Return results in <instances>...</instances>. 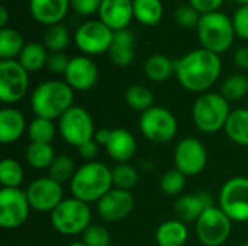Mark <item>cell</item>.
Here are the masks:
<instances>
[{
    "mask_svg": "<svg viewBox=\"0 0 248 246\" xmlns=\"http://www.w3.org/2000/svg\"><path fill=\"white\" fill-rule=\"evenodd\" d=\"M237 3H240L241 6H248V0H235Z\"/></svg>",
    "mask_w": 248,
    "mask_h": 246,
    "instance_id": "obj_50",
    "label": "cell"
},
{
    "mask_svg": "<svg viewBox=\"0 0 248 246\" xmlns=\"http://www.w3.org/2000/svg\"><path fill=\"white\" fill-rule=\"evenodd\" d=\"M186 175L177 168H171L164 173L160 180V188L167 196H179L186 187Z\"/></svg>",
    "mask_w": 248,
    "mask_h": 246,
    "instance_id": "obj_38",
    "label": "cell"
},
{
    "mask_svg": "<svg viewBox=\"0 0 248 246\" xmlns=\"http://www.w3.org/2000/svg\"><path fill=\"white\" fill-rule=\"evenodd\" d=\"M97 19L113 32L128 29L134 20L132 0H102Z\"/></svg>",
    "mask_w": 248,
    "mask_h": 246,
    "instance_id": "obj_18",
    "label": "cell"
},
{
    "mask_svg": "<svg viewBox=\"0 0 248 246\" xmlns=\"http://www.w3.org/2000/svg\"><path fill=\"white\" fill-rule=\"evenodd\" d=\"M67 246H87V245H84L83 242H71V244H68Z\"/></svg>",
    "mask_w": 248,
    "mask_h": 246,
    "instance_id": "obj_49",
    "label": "cell"
},
{
    "mask_svg": "<svg viewBox=\"0 0 248 246\" xmlns=\"http://www.w3.org/2000/svg\"><path fill=\"white\" fill-rule=\"evenodd\" d=\"M138 125L142 136L153 144H169L176 138L179 130L176 116L161 106H153L141 113Z\"/></svg>",
    "mask_w": 248,
    "mask_h": 246,
    "instance_id": "obj_7",
    "label": "cell"
},
{
    "mask_svg": "<svg viewBox=\"0 0 248 246\" xmlns=\"http://www.w3.org/2000/svg\"><path fill=\"white\" fill-rule=\"evenodd\" d=\"M225 0H189V4L195 7L201 14L218 12Z\"/></svg>",
    "mask_w": 248,
    "mask_h": 246,
    "instance_id": "obj_44",
    "label": "cell"
},
{
    "mask_svg": "<svg viewBox=\"0 0 248 246\" xmlns=\"http://www.w3.org/2000/svg\"><path fill=\"white\" fill-rule=\"evenodd\" d=\"M81 242L87 246H112V238L105 226L92 223L81 235Z\"/></svg>",
    "mask_w": 248,
    "mask_h": 246,
    "instance_id": "obj_39",
    "label": "cell"
},
{
    "mask_svg": "<svg viewBox=\"0 0 248 246\" xmlns=\"http://www.w3.org/2000/svg\"><path fill=\"white\" fill-rule=\"evenodd\" d=\"M112 181L115 188L131 191L134 187H137L140 181V174L129 164H118L112 170Z\"/></svg>",
    "mask_w": 248,
    "mask_h": 246,
    "instance_id": "obj_36",
    "label": "cell"
},
{
    "mask_svg": "<svg viewBox=\"0 0 248 246\" xmlns=\"http://www.w3.org/2000/svg\"><path fill=\"white\" fill-rule=\"evenodd\" d=\"M41 246H54V245H41Z\"/></svg>",
    "mask_w": 248,
    "mask_h": 246,
    "instance_id": "obj_52",
    "label": "cell"
},
{
    "mask_svg": "<svg viewBox=\"0 0 248 246\" xmlns=\"http://www.w3.org/2000/svg\"><path fill=\"white\" fill-rule=\"evenodd\" d=\"M232 25L235 35L241 39L248 41V6H240L234 16H232Z\"/></svg>",
    "mask_w": 248,
    "mask_h": 246,
    "instance_id": "obj_41",
    "label": "cell"
},
{
    "mask_svg": "<svg viewBox=\"0 0 248 246\" xmlns=\"http://www.w3.org/2000/svg\"><path fill=\"white\" fill-rule=\"evenodd\" d=\"M224 130L234 144L248 146V109L232 110Z\"/></svg>",
    "mask_w": 248,
    "mask_h": 246,
    "instance_id": "obj_27",
    "label": "cell"
},
{
    "mask_svg": "<svg viewBox=\"0 0 248 246\" xmlns=\"http://www.w3.org/2000/svg\"><path fill=\"white\" fill-rule=\"evenodd\" d=\"M26 191L22 188H6L0 191V226L3 229H17L23 226L31 213Z\"/></svg>",
    "mask_w": 248,
    "mask_h": 246,
    "instance_id": "obj_13",
    "label": "cell"
},
{
    "mask_svg": "<svg viewBox=\"0 0 248 246\" xmlns=\"http://www.w3.org/2000/svg\"><path fill=\"white\" fill-rule=\"evenodd\" d=\"M234 62L240 70L248 71V46H240L234 52Z\"/></svg>",
    "mask_w": 248,
    "mask_h": 246,
    "instance_id": "obj_46",
    "label": "cell"
},
{
    "mask_svg": "<svg viewBox=\"0 0 248 246\" xmlns=\"http://www.w3.org/2000/svg\"><path fill=\"white\" fill-rule=\"evenodd\" d=\"M134 206L135 200L131 191L113 187L96 203V210L102 220L116 223L126 219L132 213Z\"/></svg>",
    "mask_w": 248,
    "mask_h": 246,
    "instance_id": "obj_16",
    "label": "cell"
},
{
    "mask_svg": "<svg viewBox=\"0 0 248 246\" xmlns=\"http://www.w3.org/2000/svg\"><path fill=\"white\" fill-rule=\"evenodd\" d=\"M110 132L112 129H105V128H100V129H96V133H94V142L99 145V146H106L109 138H110Z\"/></svg>",
    "mask_w": 248,
    "mask_h": 246,
    "instance_id": "obj_47",
    "label": "cell"
},
{
    "mask_svg": "<svg viewBox=\"0 0 248 246\" xmlns=\"http://www.w3.org/2000/svg\"><path fill=\"white\" fill-rule=\"evenodd\" d=\"M28 133V123L23 113L15 107H3L0 110V142L12 145Z\"/></svg>",
    "mask_w": 248,
    "mask_h": 246,
    "instance_id": "obj_22",
    "label": "cell"
},
{
    "mask_svg": "<svg viewBox=\"0 0 248 246\" xmlns=\"http://www.w3.org/2000/svg\"><path fill=\"white\" fill-rule=\"evenodd\" d=\"M221 94L230 103L240 101L248 94V75L231 74L221 84Z\"/></svg>",
    "mask_w": 248,
    "mask_h": 246,
    "instance_id": "obj_34",
    "label": "cell"
},
{
    "mask_svg": "<svg viewBox=\"0 0 248 246\" xmlns=\"http://www.w3.org/2000/svg\"><path fill=\"white\" fill-rule=\"evenodd\" d=\"M137 148L138 144L135 136L124 128L112 129L110 138L105 146L108 155L118 164H128L134 158Z\"/></svg>",
    "mask_w": 248,
    "mask_h": 246,
    "instance_id": "obj_21",
    "label": "cell"
},
{
    "mask_svg": "<svg viewBox=\"0 0 248 246\" xmlns=\"http://www.w3.org/2000/svg\"><path fill=\"white\" fill-rule=\"evenodd\" d=\"M29 103L36 117L58 120L74 106V90L64 80L42 81L31 93Z\"/></svg>",
    "mask_w": 248,
    "mask_h": 246,
    "instance_id": "obj_2",
    "label": "cell"
},
{
    "mask_svg": "<svg viewBox=\"0 0 248 246\" xmlns=\"http://www.w3.org/2000/svg\"><path fill=\"white\" fill-rule=\"evenodd\" d=\"M113 188L112 170L99 161H89L77 168L70 181L71 197L87 204L97 203Z\"/></svg>",
    "mask_w": 248,
    "mask_h": 246,
    "instance_id": "obj_3",
    "label": "cell"
},
{
    "mask_svg": "<svg viewBox=\"0 0 248 246\" xmlns=\"http://www.w3.org/2000/svg\"><path fill=\"white\" fill-rule=\"evenodd\" d=\"M28 138L32 144H51L57 135V126L54 120L36 117L28 125Z\"/></svg>",
    "mask_w": 248,
    "mask_h": 246,
    "instance_id": "obj_32",
    "label": "cell"
},
{
    "mask_svg": "<svg viewBox=\"0 0 248 246\" xmlns=\"http://www.w3.org/2000/svg\"><path fill=\"white\" fill-rule=\"evenodd\" d=\"M201 16L202 14L195 7H192L189 3L187 4H180L174 12V20L177 22L179 26L186 28V29L198 28Z\"/></svg>",
    "mask_w": 248,
    "mask_h": 246,
    "instance_id": "obj_40",
    "label": "cell"
},
{
    "mask_svg": "<svg viewBox=\"0 0 248 246\" xmlns=\"http://www.w3.org/2000/svg\"><path fill=\"white\" fill-rule=\"evenodd\" d=\"M71 9L80 16H92L99 13L102 0H70Z\"/></svg>",
    "mask_w": 248,
    "mask_h": 246,
    "instance_id": "obj_42",
    "label": "cell"
},
{
    "mask_svg": "<svg viewBox=\"0 0 248 246\" xmlns=\"http://www.w3.org/2000/svg\"><path fill=\"white\" fill-rule=\"evenodd\" d=\"M221 72V57L202 46L174 59V75L179 84L192 93H208L219 80Z\"/></svg>",
    "mask_w": 248,
    "mask_h": 246,
    "instance_id": "obj_1",
    "label": "cell"
},
{
    "mask_svg": "<svg viewBox=\"0 0 248 246\" xmlns=\"http://www.w3.org/2000/svg\"><path fill=\"white\" fill-rule=\"evenodd\" d=\"M58 133L65 144L80 148L92 141L96 133L92 115L81 106H73L58 119Z\"/></svg>",
    "mask_w": 248,
    "mask_h": 246,
    "instance_id": "obj_8",
    "label": "cell"
},
{
    "mask_svg": "<svg viewBox=\"0 0 248 246\" xmlns=\"http://www.w3.org/2000/svg\"><path fill=\"white\" fill-rule=\"evenodd\" d=\"M240 246H248V242H244V244H241Z\"/></svg>",
    "mask_w": 248,
    "mask_h": 246,
    "instance_id": "obj_51",
    "label": "cell"
},
{
    "mask_svg": "<svg viewBox=\"0 0 248 246\" xmlns=\"http://www.w3.org/2000/svg\"><path fill=\"white\" fill-rule=\"evenodd\" d=\"M55 151L51 146V144H32L29 142L26 152H25V158L26 162L31 165V168L33 170H49L51 164L55 159Z\"/></svg>",
    "mask_w": 248,
    "mask_h": 246,
    "instance_id": "obj_30",
    "label": "cell"
},
{
    "mask_svg": "<svg viewBox=\"0 0 248 246\" xmlns=\"http://www.w3.org/2000/svg\"><path fill=\"white\" fill-rule=\"evenodd\" d=\"M189 239L186 223L177 219L163 222L155 231V242L158 246H185Z\"/></svg>",
    "mask_w": 248,
    "mask_h": 246,
    "instance_id": "obj_24",
    "label": "cell"
},
{
    "mask_svg": "<svg viewBox=\"0 0 248 246\" xmlns=\"http://www.w3.org/2000/svg\"><path fill=\"white\" fill-rule=\"evenodd\" d=\"M48 58H49V51L45 48L44 43L29 42L25 45L17 61L28 72H36L41 71L44 67H46Z\"/></svg>",
    "mask_w": 248,
    "mask_h": 246,
    "instance_id": "obj_25",
    "label": "cell"
},
{
    "mask_svg": "<svg viewBox=\"0 0 248 246\" xmlns=\"http://www.w3.org/2000/svg\"><path fill=\"white\" fill-rule=\"evenodd\" d=\"M134 1V19L144 26H155L160 23L164 14V6L161 0H132Z\"/></svg>",
    "mask_w": 248,
    "mask_h": 246,
    "instance_id": "obj_28",
    "label": "cell"
},
{
    "mask_svg": "<svg viewBox=\"0 0 248 246\" xmlns=\"http://www.w3.org/2000/svg\"><path fill=\"white\" fill-rule=\"evenodd\" d=\"M76 164L73 161V158L67 157V155H58L55 157L54 162L51 164L48 173L52 180L58 181L60 184L62 183H70L71 178L74 177L76 174Z\"/></svg>",
    "mask_w": 248,
    "mask_h": 246,
    "instance_id": "obj_37",
    "label": "cell"
},
{
    "mask_svg": "<svg viewBox=\"0 0 248 246\" xmlns=\"http://www.w3.org/2000/svg\"><path fill=\"white\" fill-rule=\"evenodd\" d=\"M99 80V68L96 62L87 55H77L70 58V64L64 74V81L74 91H89Z\"/></svg>",
    "mask_w": 248,
    "mask_h": 246,
    "instance_id": "obj_17",
    "label": "cell"
},
{
    "mask_svg": "<svg viewBox=\"0 0 248 246\" xmlns=\"http://www.w3.org/2000/svg\"><path fill=\"white\" fill-rule=\"evenodd\" d=\"M42 43L49 51V54H52V52H62L70 45V32L61 23L48 26L45 33H44Z\"/></svg>",
    "mask_w": 248,
    "mask_h": 246,
    "instance_id": "obj_35",
    "label": "cell"
},
{
    "mask_svg": "<svg viewBox=\"0 0 248 246\" xmlns=\"http://www.w3.org/2000/svg\"><path fill=\"white\" fill-rule=\"evenodd\" d=\"M49 220L54 231L60 235L77 236L83 235L92 225V210L87 203L68 197L49 213Z\"/></svg>",
    "mask_w": 248,
    "mask_h": 246,
    "instance_id": "obj_6",
    "label": "cell"
},
{
    "mask_svg": "<svg viewBox=\"0 0 248 246\" xmlns=\"http://www.w3.org/2000/svg\"><path fill=\"white\" fill-rule=\"evenodd\" d=\"M113 33L115 32L99 19L86 20L76 29L74 43L87 57L102 55L109 51Z\"/></svg>",
    "mask_w": 248,
    "mask_h": 246,
    "instance_id": "obj_11",
    "label": "cell"
},
{
    "mask_svg": "<svg viewBox=\"0 0 248 246\" xmlns=\"http://www.w3.org/2000/svg\"><path fill=\"white\" fill-rule=\"evenodd\" d=\"M25 180V171L19 161L4 158L0 162V183L6 188H20Z\"/></svg>",
    "mask_w": 248,
    "mask_h": 246,
    "instance_id": "obj_33",
    "label": "cell"
},
{
    "mask_svg": "<svg viewBox=\"0 0 248 246\" xmlns=\"http://www.w3.org/2000/svg\"><path fill=\"white\" fill-rule=\"evenodd\" d=\"M29 72L17 59L0 61V100L4 104L19 103L28 93Z\"/></svg>",
    "mask_w": 248,
    "mask_h": 246,
    "instance_id": "obj_12",
    "label": "cell"
},
{
    "mask_svg": "<svg viewBox=\"0 0 248 246\" xmlns=\"http://www.w3.org/2000/svg\"><path fill=\"white\" fill-rule=\"evenodd\" d=\"M108 54L116 67L131 65L135 58V35L129 29L115 32Z\"/></svg>",
    "mask_w": 248,
    "mask_h": 246,
    "instance_id": "obj_23",
    "label": "cell"
},
{
    "mask_svg": "<svg viewBox=\"0 0 248 246\" xmlns=\"http://www.w3.org/2000/svg\"><path fill=\"white\" fill-rule=\"evenodd\" d=\"M232 231V220L219 209L208 207L196 222V235L203 246H222Z\"/></svg>",
    "mask_w": 248,
    "mask_h": 246,
    "instance_id": "obj_9",
    "label": "cell"
},
{
    "mask_svg": "<svg viewBox=\"0 0 248 246\" xmlns=\"http://www.w3.org/2000/svg\"><path fill=\"white\" fill-rule=\"evenodd\" d=\"M70 64V58L64 54V52H52L49 54V58H48V70L54 74H65L67 71V67Z\"/></svg>",
    "mask_w": 248,
    "mask_h": 246,
    "instance_id": "obj_43",
    "label": "cell"
},
{
    "mask_svg": "<svg viewBox=\"0 0 248 246\" xmlns=\"http://www.w3.org/2000/svg\"><path fill=\"white\" fill-rule=\"evenodd\" d=\"M25 191L31 209L38 213H51L64 200L61 184L51 177H39L33 180Z\"/></svg>",
    "mask_w": 248,
    "mask_h": 246,
    "instance_id": "obj_15",
    "label": "cell"
},
{
    "mask_svg": "<svg viewBox=\"0 0 248 246\" xmlns=\"http://www.w3.org/2000/svg\"><path fill=\"white\" fill-rule=\"evenodd\" d=\"M70 7V0H29L31 16L46 28L61 23Z\"/></svg>",
    "mask_w": 248,
    "mask_h": 246,
    "instance_id": "obj_19",
    "label": "cell"
},
{
    "mask_svg": "<svg viewBox=\"0 0 248 246\" xmlns=\"http://www.w3.org/2000/svg\"><path fill=\"white\" fill-rule=\"evenodd\" d=\"M7 22H9V12L6 6H0V29L7 28Z\"/></svg>",
    "mask_w": 248,
    "mask_h": 246,
    "instance_id": "obj_48",
    "label": "cell"
},
{
    "mask_svg": "<svg viewBox=\"0 0 248 246\" xmlns=\"http://www.w3.org/2000/svg\"><path fill=\"white\" fill-rule=\"evenodd\" d=\"M25 39L22 33L13 28L0 29V58L1 61L17 59L25 48Z\"/></svg>",
    "mask_w": 248,
    "mask_h": 246,
    "instance_id": "obj_29",
    "label": "cell"
},
{
    "mask_svg": "<svg viewBox=\"0 0 248 246\" xmlns=\"http://www.w3.org/2000/svg\"><path fill=\"white\" fill-rule=\"evenodd\" d=\"M219 209L232 222H248V178L232 177L219 190Z\"/></svg>",
    "mask_w": 248,
    "mask_h": 246,
    "instance_id": "obj_10",
    "label": "cell"
},
{
    "mask_svg": "<svg viewBox=\"0 0 248 246\" xmlns=\"http://www.w3.org/2000/svg\"><path fill=\"white\" fill-rule=\"evenodd\" d=\"M77 151H78L80 157H83L89 162V161H93L97 157V154H99V145L94 142V139H92V141L86 142L84 145H81L80 148H77Z\"/></svg>",
    "mask_w": 248,
    "mask_h": 246,
    "instance_id": "obj_45",
    "label": "cell"
},
{
    "mask_svg": "<svg viewBox=\"0 0 248 246\" xmlns=\"http://www.w3.org/2000/svg\"><path fill=\"white\" fill-rule=\"evenodd\" d=\"M144 74L154 83L167 81L174 74V61L163 54H154L144 62Z\"/></svg>",
    "mask_w": 248,
    "mask_h": 246,
    "instance_id": "obj_26",
    "label": "cell"
},
{
    "mask_svg": "<svg viewBox=\"0 0 248 246\" xmlns=\"http://www.w3.org/2000/svg\"><path fill=\"white\" fill-rule=\"evenodd\" d=\"M125 101L132 110L144 113L154 106V94L144 84H132L125 91Z\"/></svg>",
    "mask_w": 248,
    "mask_h": 246,
    "instance_id": "obj_31",
    "label": "cell"
},
{
    "mask_svg": "<svg viewBox=\"0 0 248 246\" xmlns=\"http://www.w3.org/2000/svg\"><path fill=\"white\" fill-rule=\"evenodd\" d=\"M196 29L202 48L217 55L227 52L232 46L237 36L232 25V17L221 10L202 14Z\"/></svg>",
    "mask_w": 248,
    "mask_h": 246,
    "instance_id": "obj_4",
    "label": "cell"
},
{
    "mask_svg": "<svg viewBox=\"0 0 248 246\" xmlns=\"http://www.w3.org/2000/svg\"><path fill=\"white\" fill-rule=\"evenodd\" d=\"M174 165L186 177L199 175L208 164L206 146L195 136H187L179 141L174 149Z\"/></svg>",
    "mask_w": 248,
    "mask_h": 246,
    "instance_id": "obj_14",
    "label": "cell"
},
{
    "mask_svg": "<svg viewBox=\"0 0 248 246\" xmlns=\"http://www.w3.org/2000/svg\"><path fill=\"white\" fill-rule=\"evenodd\" d=\"M214 206L212 197L208 193H198V194H185L179 197L173 206L176 219L183 223H192L198 222V219L202 216V213Z\"/></svg>",
    "mask_w": 248,
    "mask_h": 246,
    "instance_id": "obj_20",
    "label": "cell"
},
{
    "mask_svg": "<svg viewBox=\"0 0 248 246\" xmlns=\"http://www.w3.org/2000/svg\"><path fill=\"white\" fill-rule=\"evenodd\" d=\"M230 101L221 93L201 94L192 107V119L195 126L203 133H217L225 128L231 115Z\"/></svg>",
    "mask_w": 248,
    "mask_h": 246,
    "instance_id": "obj_5",
    "label": "cell"
}]
</instances>
